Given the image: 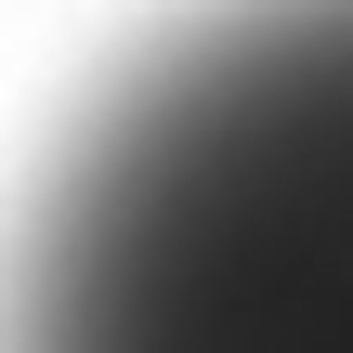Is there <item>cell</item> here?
Instances as JSON below:
<instances>
[{"mask_svg":"<svg viewBox=\"0 0 353 353\" xmlns=\"http://www.w3.org/2000/svg\"><path fill=\"white\" fill-rule=\"evenodd\" d=\"M0 353H353V0H196L52 144Z\"/></svg>","mask_w":353,"mask_h":353,"instance_id":"obj_1","label":"cell"}]
</instances>
